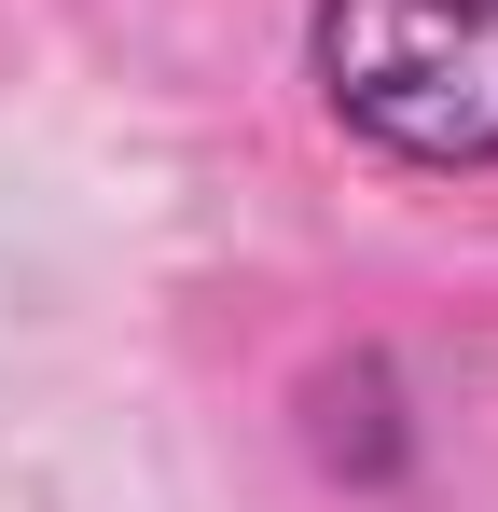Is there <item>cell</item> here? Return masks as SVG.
Returning a JSON list of instances; mask_svg holds the SVG:
<instances>
[{
	"label": "cell",
	"instance_id": "obj_1",
	"mask_svg": "<svg viewBox=\"0 0 498 512\" xmlns=\"http://www.w3.org/2000/svg\"><path fill=\"white\" fill-rule=\"evenodd\" d=\"M319 111L402 180H498V0H305Z\"/></svg>",
	"mask_w": 498,
	"mask_h": 512
},
{
	"label": "cell",
	"instance_id": "obj_2",
	"mask_svg": "<svg viewBox=\"0 0 498 512\" xmlns=\"http://www.w3.org/2000/svg\"><path fill=\"white\" fill-rule=\"evenodd\" d=\"M415 388L388 346H332L319 374H305V457H319L346 499H388V485H415Z\"/></svg>",
	"mask_w": 498,
	"mask_h": 512
}]
</instances>
